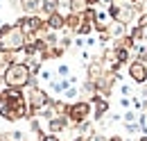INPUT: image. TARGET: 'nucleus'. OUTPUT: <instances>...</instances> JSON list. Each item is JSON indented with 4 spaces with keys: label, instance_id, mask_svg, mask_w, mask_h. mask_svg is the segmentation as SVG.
<instances>
[{
    "label": "nucleus",
    "instance_id": "1",
    "mask_svg": "<svg viewBox=\"0 0 147 141\" xmlns=\"http://www.w3.org/2000/svg\"><path fill=\"white\" fill-rule=\"evenodd\" d=\"M0 116L9 123L27 118V100H25L23 89H0Z\"/></svg>",
    "mask_w": 147,
    "mask_h": 141
},
{
    "label": "nucleus",
    "instance_id": "2",
    "mask_svg": "<svg viewBox=\"0 0 147 141\" xmlns=\"http://www.w3.org/2000/svg\"><path fill=\"white\" fill-rule=\"evenodd\" d=\"M32 77H36V75L30 73L27 62H14V64H9L7 68L2 70V82H5V87H11V89L30 87V80H32Z\"/></svg>",
    "mask_w": 147,
    "mask_h": 141
},
{
    "label": "nucleus",
    "instance_id": "3",
    "mask_svg": "<svg viewBox=\"0 0 147 141\" xmlns=\"http://www.w3.org/2000/svg\"><path fill=\"white\" fill-rule=\"evenodd\" d=\"M25 41H27V36L23 34V30H20L16 23H14V25L5 23V25L0 27V50L18 53V50H23Z\"/></svg>",
    "mask_w": 147,
    "mask_h": 141
},
{
    "label": "nucleus",
    "instance_id": "4",
    "mask_svg": "<svg viewBox=\"0 0 147 141\" xmlns=\"http://www.w3.org/2000/svg\"><path fill=\"white\" fill-rule=\"evenodd\" d=\"M25 100H27V118H34L38 112H43L45 107L52 105L55 98H50L38 84H34V87H30V91L25 93Z\"/></svg>",
    "mask_w": 147,
    "mask_h": 141
},
{
    "label": "nucleus",
    "instance_id": "5",
    "mask_svg": "<svg viewBox=\"0 0 147 141\" xmlns=\"http://www.w3.org/2000/svg\"><path fill=\"white\" fill-rule=\"evenodd\" d=\"M91 114H93L91 100H73V103H68V109H66V118L73 125H79L84 121H88Z\"/></svg>",
    "mask_w": 147,
    "mask_h": 141
},
{
    "label": "nucleus",
    "instance_id": "6",
    "mask_svg": "<svg viewBox=\"0 0 147 141\" xmlns=\"http://www.w3.org/2000/svg\"><path fill=\"white\" fill-rule=\"evenodd\" d=\"M129 77L134 84H147V64L140 59L129 62Z\"/></svg>",
    "mask_w": 147,
    "mask_h": 141
},
{
    "label": "nucleus",
    "instance_id": "7",
    "mask_svg": "<svg viewBox=\"0 0 147 141\" xmlns=\"http://www.w3.org/2000/svg\"><path fill=\"white\" fill-rule=\"evenodd\" d=\"M45 27L50 30V32H59V30H63V14L57 9L52 14H48L45 16Z\"/></svg>",
    "mask_w": 147,
    "mask_h": 141
},
{
    "label": "nucleus",
    "instance_id": "8",
    "mask_svg": "<svg viewBox=\"0 0 147 141\" xmlns=\"http://www.w3.org/2000/svg\"><path fill=\"white\" fill-rule=\"evenodd\" d=\"M41 5H43V0H18V7L23 14H41Z\"/></svg>",
    "mask_w": 147,
    "mask_h": 141
},
{
    "label": "nucleus",
    "instance_id": "9",
    "mask_svg": "<svg viewBox=\"0 0 147 141\" xmlns=\"http://www.w3.org/2000/svg\"><path fill=\"white\" fill-rule=\"evenodd\" d=\"M68 123H70V121H68L66 116H52V118H48V130H50L52 134H57V132L66 130Z\"/></svg>",
    "mask_w": 147,
    "mask_h": 141
},
{
    "label": "nucleus",
    "instance_id": "10",
    "mask_svg": "<svg viewBox=\"0 0 147 141\" xmlns=\"http://www.w3.org/2000/svg\"><path fill=\"white\" fill-rule=\"evenodd\" d=\"M79 23H82V14H73V12H68V14L63 16V30H70V32H77Z\"/></svg>",
    "mask_w": 147,
    "mask_h": 141
},
{
    "label": "nucleus",
    "instance_id": "11",
    "mask_svg": "<svg viewBox=\"0 0 147 141\" xmlns=\"http://www.w3.org/2000/svg\"><path fill=\"white\" fill-rule=\"evenodd\" d=\"M16 62V53H7V50H0V73L7 68L9 64Z\"/></svg>",
    "mask_w": 147,
    "mask_h": 141
},
{
    "label": "nucleus",
    "instance_id": "12",
    "mask_svg": "<svg viewBox=\"0 0 147 141\" xmlns=\"http://www.w3.org/2000/svg\"><path fill=\"white\" fill-rule=\"evenodd\" d=\"M113 50H115V64H120V66L129 64V55H131V50H127V48H113Z\"/></svg>",
    "mask_w": 147,
    "mask_h": 141
},
{
    "label": "nucleus",
    "instance_id": "13",
    "mask_svg": "<svg viewBox=\"0 0 147 141\" xmlns=\"http://www.w3.org/2000/svg\"><path fill=\"white\" fill-rule=\"evenodd\" d=\"M86 7H88L86 0H68V9H70L73 14H82Z\"/></svg>",
    "mask_w": 147,
    "mask_h": 141
},
{
    "label": "nucleus",
    "instance_id": "14",
    "mask_svg": "<svg viewBox=\"0 0 147 141\" xmlns=\"http://www.w3.org/2000/svg\"><path fill=\"white\" fill-rule=\"evenodd\" d=\"M129 34H131V39L138 43V41H145V39H147V30H145V27H138V25H134V30H131Z\"/></svg>",
    "mask_w": 147,
    "mask_h": 141
},
{
    "label": "nucleus",
    "instance_id": "15",
    "mask_svg": "<svg viewBox=\"0 0 147 141\" xmlns=\"http://www.w3.org/2000/svg\"><path fill=\"white\" fill-rule=\"evenodd\" d=\"M91 32H93V23L82 21V23H79V27H77V34H79V36H91Z\"/></svg>",
    "mask_w": 147,
    "mask_h": 141
},
{
    "label": "nucleus",
    "instance_id": "16",
    "mask_svg": "<svg viewBox=\"0 0 147 141\" xmlns=\"http://www.w3.org/2000/svg\"><path fill=\"white\" fill-rule=\"evenodd\" d=\"M38 77H41L43 82H48V84H50V82H52V80L57 77V73H55V70H48V68H43L41 73H38Z\"/></svg>",
    "mask_w": 147,
    "mask_h": 141
},
{
    "label": "nucleus",
    "instance_id": "17",
    "mask_svg": "<svg viewBox=\"0 0 147 141\" xmlns=\"http://www.w3.org/2000/svg\"><path fill=\"white\" fill-rule=\"evenodd\" d=\"M55 73H57V77H68V75H70V66H68V64H59Z\"/></svg>",
    "mask_w": 147,
    "mask_h": 141
},
{
    "label": "nucleus",
    "instance_id": "18",
    "mask_svg": "<svg viewBox=\"0 0 147 141\" xmlns=\"http://www.w3.org/2000/svg\"><path fill=\"white\" fill-rule=\"evenodd\" d=\"M77 93H79V91H77V87H68L66 89V91H63V93H61V96H63V100H75V96H77Z\"/></svg>",
    "mask_w": 147,
    "mask_h": 141
},
{
    "label": "nucleus",
    "instance_id": "19",
    "mask_svg": "<svg viewBox=\"0 0 147 141\" xmlns=\"http://www.w3.org/2000/svg\"><path fill=\"white\" fill-rule=\"evenodd\" d=\"M30 127H32V132H34L36 137H43V130H41V121H36V118H32V123H30Z\"/></svg>",
    "mask_w": 147,
    "mask_h": 141
},
{
    "label": "nucleus",
    "instance_id": "20",
    "mask_svg": "<svg viewBox=\"0 0 147 141\" xmlns=\"http://www.w3.org/2000/svg\"><path fill=\"white\" fill-rule=\"evenodd\" d=\"M136 25H138V27H145V30H147V12L138 14V18H136Z\"/></svg>",
    "mask_w": 147,
    "mask_h": 141
},
{
    "label": "nucleus",
    "instance_id": "21",
    "mask_svg": "<svg viewBox=\"0 0 147 141\" xmlns=\"http://www.w3.org/2000/svg\"><path fill=\"white\" fill-rule=\"evenodd\" d=\"M136 121H138L136 112H131V109H129V112H125V123H136Z\"/></svg>",
    "mask_w": 147,
    "mask_h": 141
},
{
    "label": "nucleus",
    "instance_id": "22",
    "mask_svg": "<svg viewBox=\"0 0 147 141\" xmlns=\"http://www.w3.org/2000/svg\"><path fill=\"white\" fill-rule=\"evenodd\" d=\"M38 141H61V139H59V134H52V132H50V134L38 137Z\"/></svg>",
    "mask_w": 147,
    "mask_h": 141
},
{
    "label": "nucleus",
    "instance_id": "23",
    "mask_svg": "<svg viewBox=\"0 0 147 141\" xmlns=\"http://www.w3.org/2000/svg\"><path fill=\"white\" fill-rule=\"evenodd\" d=\"M125 127H127V132H129V134H136V132L140 130V125H138V123H127Z\"/></svg>",
    "mask_w": 147,
    "mask_h": 141
},
{
    "label": "nucleus",
    "instance_id": "24",
    "mask_svg": "<svg viewBox=\"0 0 147 141\" xmlns=\"http://www.w3.org/2000/svg\"><path fill=\"white\" fill-rule=\"evenodd\" d=\"M7 137H9L11 141H20V139H23V130H14V132L7 134Z\"/></svg>",
    "mask_w": 147,
    "mask_h": 141
},
{
    "label": "nucleus",
    "instance_id": "25",
    "mask_svg": "<svg viewBox=\"0 0 147 141\" xmlns=\"http://www.w3.org/2000/svg\"><path fill=\"white\" fill-rule=\"evenodd\" d=\"M120 91H122V96H129V93H131V87H127V84H122V87H120Z\"/></svg>",
    "mask_w": 147,
    "mask_h": 141
},
{
    "label": "nucleus",
    "instance_id": "26",
    "mask_svg": "<svg viewBox=\"0 0 147 141\" xmlns=\"http://www.w3.org/2000/svg\"><path fill=\"white\" fill-rule=\"evenodd\" d=\"M73 141H91V137H84V134H77Z\"/></svg>",
    "mask_w": 147,
    "mask_h": 141
},
{
    "label": "nucleus",
    "instance_id": "27",
    "mask_svg": "<svg viewBox=\"0 0 147 141\" xmlns=\"http://www.w3.org/2000/svg\"><path fill=\"white\" fill-rule=\"evenodd\" d=\"M120 105H122V107H129V105H131V100H129V98H122V100H120Z\"/></svg>",
    "mask_w": 147,
    "mask_h": 141
},
{
    "label": "nucleus",
    "instance_id": "28",
    "mask_svg": "<svg viewBox=\"0 0 147 141\" xmlns=\"http://www.w3.org/2000/svg\"><path fill=\"white\" fill-rule=\"evenodd\" d=\"M97 2H102V0H86V5H88V7H95Z\"/></svg>",
    "mask_w": 147,
    "mask_h": 141
},
{
    "label": "nucleus",
    "instance_id": "29",
    "mask_svg": "<svg viewBox=\"0 0 147 141\" xmlns=\"http://www.w3.org/2000/svg\"><path fill=\"white\" fill-rule=\"evenodd\" d=\"M109 141H122V137H118V134H115V137H109Z\"/></svg>",
    "mask_w": 147,
    "mask_h": 141
},
{
    "label": "nucleus",
    "instance_id": "30",
    "mask_svg": "<svg viewBox=\"0 0 147 141\" xmlns=\"http://www.w3.org/2000/svg\"><path fill=\"white\" fill-rule=\"evenodd\" d=\"M138 141H147V134H143V137H140V139H138Z\"/></svg>",
    "mask_w": 147,
    "mask_h": 141
},
{
    "label": "nucleus",
    "instance_id": "31",
    "mask_svg": "<svg viewBox=\"0 0 147 141\" xmlns=\"http://www.w3.org/2000/svg\"><path fill=\"white\" fill-rule=\"evenodd\" d=\"M2 84H5V82H2V73H0V89H2Z\"/></svg>",
    "mask_w": 147,
    "mask_h": 141
},
{
    "label": "nucleus",
    "instance_id": "32",
    "mask_svg": "<svg viewBox=\"0 0 147 141\" xmlns=\"http://www.w3.org/2000/svg\"><path fill=\"white\" fill-rule=\"evenodd\" d=\"M129 2H138V0H129Z\"/></svg>",
    "mask_w": 147,
    "mask_h": 141
},
{
    "label": "nucleus",
    "instance_id": "33",
    "mask_svg": "<svg viewBox=\"0 0 147 141\" xmlns=\"http://www.w3.org/2000/svg\"><path fill=\"white\" fill-rule=\"evenodd\" d=\"M0 9H2V5H0Z\"/></svg>",
    "mask_w": 147,
    "mask_h": 141
},
{
    "label": "nucleus",
    "instance_id": "34",
    "mask_svg": "<svg viewBox=\"0 0 147 141\" xmlns=\"http://www.w3.org/2000/svg\"><path fill=\"white\" fill-rule=\"evenodd\" d=\"M7 141H11V139H7Z\"/></svg>",
    "mask_w": 147,
    "mask_h": 141
}]
</instances>
